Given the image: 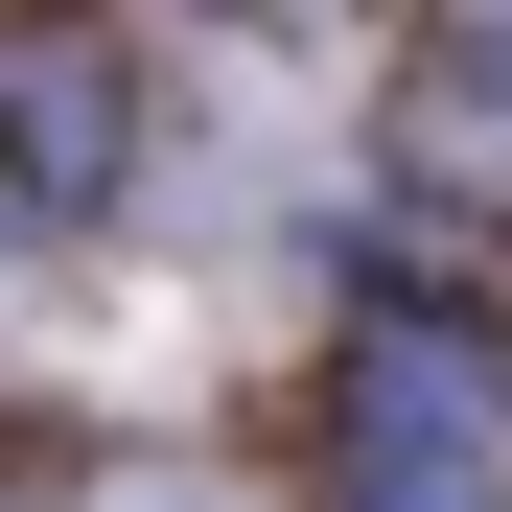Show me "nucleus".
<instances>
[{
  "label": "nucleus",
  "mask_w": 512,
  "mask_h": 512,
  "mask_svg": "<svg viewBox=\"0 0 512 512\" xmlns=\"http://www.w3.org/2000/svg\"><path fill=\"white\" fill-rule=\"evenodd\" d=\"M326 512H512V419L443 303H373L326 373Z\"/></svg>",
  "instance_id": "obj_1"
},
{
  "label": "nucleus",
  "mask_w": 512,
  "mask_h": 512,
  "mask_svg": "<svg viewBox=\"0 0 512 512\" xmlns=\"http://www.w3.org/2000/svg\"><path fill=\"white\" fill-rule=\"evenodd\" d=\"M117 163H140L117 47H0V210H24V233H70V210H117Z\"/></svg>",
  "instance_id": "obj_2"
}]
</instances>
